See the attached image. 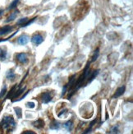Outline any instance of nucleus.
Instances as JSON below:
<instances>
[{"label":"nucleus","instance_id":"9","mask_svg":"<svg viewBox=\"0 0 133 134\" xmlns=\"http://www.w3.org/2000/svg\"><path fill=\"white\" fill-rule=\"evenodd\" d=\"M49 127L52 130H59L60 129V123L57 122L56 120H53L49 125Z\"/></svg>","mask_w":133,"mask_h":134},{"label":"nucleus","instance_id":"4","mask_svg":"<svg viewBox=\"0 0 133 134\" xmlns=\"http://www.w3.org/2000/svg\"><path fill=\"white\" fill-rule=\"evenodd\" d=\"M16 59L19 63H22V64H26L28 63L29 59H28V56L25 53H20L16 54Z\"/></svg>","mask_w":133,"mask_h":134},{"label":"nucleus","instance_id":"6","mask_svg":"<svg viewBox=\"0 0 133 134\" xmlns=\"http://www.w3.org/2000/svg\"><path fill=\"white\" fill-rule=\"evenodd\" d=\"M33 126L34 127H36V129H42L43 127H44V122L43 119H39L36 122H34V123H33Z\"/></svg>","mask_w":133,"mask_h":134},{"label":"nucleus","instance_id":"24","mask_svg":"<svg viewBox=\"0 0 133 134\" xmlns=\"http://www.w3.org/2000/svg\"><path fill=\"white\" fill-rule=\"evenodd\" d=\"M27 106H28V107L34 108V103H27Z\"/></svg>","mask_w":133,"mask_h":134},{"label":"nucleus","instance_id":"3","mask_svg":"<svg viewBox=\"0 0 133 134\" xmlns=\"http://www.w3.org/2000/svg\"><path fill=\"white\" fill-rule=\"evenodd\" d=\"M44 41V38L41 35L39 34H36L31 37V42L34 44V45H39Z\"/></svg>","mask_w":133,"mask_h":134},{"label":"nucleus","instance_id":"26","mask_svg":"<svg viewBox=\"0 0 133 134\" xmlns=\"http://www.w3.org/2000/svg\"><path fill=\"white\" fill-rule=\"evenodd\" d=\"M3 14V11H0V16Z\"/></svg>","mask_w":133,"mask_h":134},{"label":"nucleus","instance_id":"5","mask_svg":"<svg viewBox=\"0 0 133 134\" xmlns=\"http://www.w3.org/2000/svg\"><path fill=\"white\" fill-rule=\"evenodd\" d=\"M29 40H30V37H29L27 35H22L21 36L18 38L17 42L21 45H26L29 42Z\"/></svg>","mask_w":133,"mask_h":134},{"label":"nucleus","instance_id":"2","mask_svg":"<svg viewBox=\"0 0 133 134\" xmlns=\"http://www.w3.org/2000/svg\"><path fill=\"white\" fill-rule=\"evenodd\" d=\"M40 100H41V102L44 104H48L52 100V96L51 93L49 91H45L40 96Z\"/></svg>","mask_w":133,"mask_h":134},{"label":"nucleus","instance_id":"21","mask_svg":"<svg viewBox=\"0 0 133 134\" xmlns=\"http://www.w3.org/2000/svg\"><path fill=\"white\" fill-rule=\"evenodd\" d=\"M96 123V120H94L92 123L90 124V127H89V129H87V130H85V132H84V133H88V132H90V130H91V129H92V127L94 126V124Z\"/></svg>","mask_w":133,"mask_h":134},{"label":"nucleus","instance_id":"22","mask_svg":"<svg viewBox=\"0 0 133 134\" xmlns=\"http://www.w3.org/2000/svg\"><path fill=\"white\" fill-rule=\"evenodd\" d=\"M118 126L116 127V126H114L113 129H111V132H110V133H118Z\"/></svg>","mask_w":133,"mask_h":134},{"label":"nucleus","instance_id":"25","mask_svg":"<svg viewBox=\"0 0 133 134\" xmlns=\"http://www.w3.org/2000/svg\"><path fill=\"white\" fill-rule=\"evenodd\" d=\"M23 133H25V134H34L36 132H31V131H28V132H24Z\"/></svg>","mask_w":133,"mask_h":134},{"label":"nucleus","instance_id":"16","mask_svg":"<svg viewBox=\"0 0 133 134\" xmlns=\"http://www.w3.org/2000/svg\"><path fill=\"white\" fill-rule=\"evenodd\" d=\"M18 12H15V13H13V14H11L9 17H8V19L7 20V21H13L16 18V14Z\"/></svg>","mask_w":133,"mask_h":134},{"label":"nucleus","instance_id":"18","mask_svg":"<svg viewBox=\"0 0 133 134\" xmlns=\"http://www.w3.org/2000/svg\"><path fill=\"white\" fill-rule=\"evenodd\" d=\"M27 21H28L27 18H21V20H19L18 21H17V24H18V25H22V26H23V25H24Z\"/></svg>","mask_w":133,"mask_h":134},{"label":"nucleus","instance_id":"19","mask_svg":"<svg viewBox=\"0 0 133 134\" xmlns=\"http://www.w3.org/2000/svg\"><path fill=\"white\" fill-rule=\"evenodd\" d=\"M18 1H19V0H14V1L11 3L10 7H9V9H13V8H16V6L17 5V3H18Z\"/></svg>","mask_w":133,"mask_h":134},{"label":"nucleus","instance_id":"7","mask_svg":"<svg viewBox=\"0 0 133 134\" xmlns=\"http://www.w3.org/2000/svg\"><path fill=\"white\" fill-rule=\"evenodd\" d=\"M125 89H126L125 86L118 87V88L117 89V91H116V92H115L114 96H113V98H118V97H120L121 96H123V93L125 92Z\"/></svg>","mask_w":133,"mask_h":134},{"label":"nucleus","instance_id":"1","mask_svg":"<svg viewBox=\"0 0 133 134\" xmlns=\"http://www.w3.org/2000/svg\"><path fill=\"white\" fill-rule=\"evenodd\" d=\"M0 127L5 131L13 132L16 127V122L13 116H4L2 122L0 123Z\"/></svg>","mask_w":133,"mask_h":134},{"label":"nucleus","instance_id":"20","mask_svg":"<svg viewBox=\"0 0 133 134\" xmlns=\"http://www.w3.org/2000/svg\"><path fill=\"white\" fill-rule=\"evenodd\" d=\"M6 91H7V86H4L3 87L2 91H1V93H0V99H1L2 97H3V96H4L5 93H6Z\"/></svg>","mask_w":133,"mask_h":134},{"label":"nucleus","instance_id":"13","mask_svg":"<svg viewBox=\"0 0 133 134\" xmlns=\"http://www.w3.org/2000/svg\"><path fill=\"white\" fill-rule=\"evenodd\" d=\"M63 127H64L67 131H71V130L72 129V127H73V123H72V121H70V120L67 121V123L64 124Z\"/></svg>","mask_w":133,"mask_h":134},{"label":"nucleus","instance_id":"23","mask_svg":"<svg viewBox=\"0 0 133 134\" xmlns=\"http://www.w3.org/2000/svg\"><path fill=\"white\" fill-rule=\"evenodd\" d=\"M67 86L65 85L64 86H63V88H62V96H63L65 94H66V92H67Z\"/></svg>","mask_w":133,"mask_h":134},{"label":"nucleus","instance_id":"17","mask_svg":"<svg viewBox=\"0 0 133 134\" xmlns=\"http://www.w3.org/2000/svg\"><path fill=\"white\" fill-rule=\"evenodd\" d=\"M15 110H16V115L17 117H18L19 119L21 118V108H18V107H16L15 108Z\"/></svg>","mask_w":133,"mask_h":134},{"label":"nucleus","instance_id":"12","mask_svg":"<svg viewBox=\"0 0 133 134\" xmlns=\"http://www.w3.org/2000/svg\"><path fill=\"white\" fill-rule=\"evenodd\" d=\"M26 86H24V87H22L21 89H20V90H18V91H16V92L14 93V95L13 96V97L11 98H17L18 96H20L23 92L25 91V90H26Z\"/></svg>","mask_w":133,"mask_h":134},{"label":"nucleus","instance_id":"10","mask_svg":"<svg viewBox=\"0 0 133 134\" xmlns=\"http://www.w3.org/2000/svg\"><path fill=\"white\" fill-rule=\"evenodd\" d=\"M7 58V49L3 47H0V59L5 60Z\"/></svg>","mask_w":133,"mask_h":134},{"label":"nucleus","instance_id":"8","mask_svg":"<svg viewBox=\"0 0 133 134\" xmlns=\"http://www.w3.org/2000/svg\"><path fill=\"white\" fill-rule=\"evenodd\" d=\"M11 31H13V27L10 26H6L0 29V36H3V35L8 34Z\"/></svg>","mask_w":133,"mask_h":134},{"label":"nucleus","instance_id":"11","mask_svg":"<svg viewBox=\"0 0 133 134\" xmlns=\"http://www.w3.org/2000/svg\"><path fill=\"white\" fill-rule=\"evenodd\" d=\"M16 75L14 73L13 70H10V71L8 72V73H7V78L8 79L13 81L16 79Z\"/></svg>","mask_w":133,"mask_h":134},{"label":"nucleus","instance_id":"14","mask_svg":"<svg viewBox=\"0 0 133 134\" xmlns=\"http://www.w3.org/2000/svg\"><path fill=\"white\" fill-rule=\"evenodd\" d=\"M99 54H100V49H97L95 51V54H94V55L92 56V59H91V62H95V61L97 59V58L99 57Z\"/></svg>","mask_w":133,"mask_h":134},{"label":"nucleus","instance_id":"15","mask_svg":"<svg viewBox=\"0 0 133 134\" xmlns=\"http://www.w3.org/2000/svg\"><path fill=\"white\" fill-rule=\"evenodd\" d=\"M16 86H13V88H11V90L10 92L8 93V95L7 98H8V99H10V97H13V96L14 95V93L16 92Z\"/></svg>","mask_w":133,"mask_h":134}]
</instances>
